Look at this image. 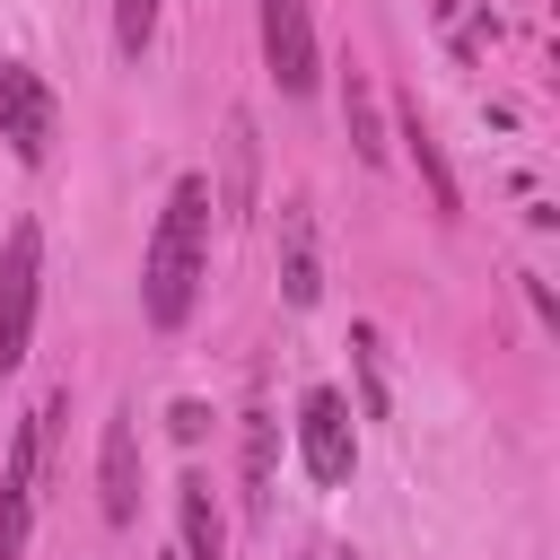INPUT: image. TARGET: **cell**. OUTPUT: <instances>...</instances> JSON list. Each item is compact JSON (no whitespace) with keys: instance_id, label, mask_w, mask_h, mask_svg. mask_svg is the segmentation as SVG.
<instances>
[{"instance_id":"cell-1","label":"cell","mask_w":560,"mask_h":560,"mask_svg":"<svg viewBox=\"0 0 560 560\" xmlns=\"http://www.w3.org/2000/svg\"><path fill=\"white\" fill-rule=\"evenodd\" d=\"M210 210H219L210 175H175V192H166V210H158V236H149V262H140V315H149L158 332H175V324L192 315V298H201Z\"/></svg>"},{"instance_id":"cell-2","label":"cell","mask_w":560,"mask_h":560,"mask_svg":"<svg viewBox=\"0 0 560 560\" xmlns=\"http://www.w3.org/2000/svg\"><path fill=\"white\" fill-rule=\"evenodd\" d=\"M35 306H44V228L18 219L9 245H0V376L26 368V341H35Z\"/></svg>"},{"instance_id":"cell-3","label":"cell","mask_w":560,"mask_h":560,"mask_svg":"<svg viewBox=\"0 0 560 560\" xmlns=\"http://www.w3.org/2000/svg\"><path fill=\"white\" fill-rule=\"evenodd\" d=\"M52 131H61V105H52L44 70L35 61H0V140H9V158L18 166H44Z\"/></svg>"},{"instance_id":"cell-4","label":"cell","mask_w":560,"mask_h":560,"mask_svg":"<svg viewBox=\"0 0 560 560\" xmlns=\"http://www.w3.org/2000/svg\"><path fill=\"white\" fill-rule=\"evenodd\" d=\"M298 455H306V472H315L324 490H341V481H350L359 446H350V402H341L332 385H315V394L298 402Z\"/></svg>"},{"instance_id":"cell-5","label":"cell","mask_w":560,"mask_h":560,"mask_svg":"<svg viewBox=\"0 0 560 560\" xmlns=\"http://www.w3.org/2000/svg\"><path fill=\"white\" fill-rule=\"evenodd\" d=\"M262 61H271V79H280V96H306L315 88V18H306V0H262Z\"/></svg>"},{"instance_id":"cell-6","label":"cell","mask_w":560,"mask_h":560,"mask_svg":"<svg viewBox=\"0 0 560 560\" xmlns=\"http://www.w3.org/2000/svg\"><path fill=\"white\" fill-rule=\"evenodd\" d=\"M96 490H105V525L140 516V429H131V411H114L105 438H96Z\"/></svg>"},{"instance_id":"cell-7","label":"cell","mask_w":560,"mask_h":560,"mask_svg":"<svg viewBox=\"0 0 560 560\" xmlns=\"http://www.w3.org/2000/svg\"><path fill=\"white\" fill-rule=\"evenodd\" d=\"M175 525H184V551L175 560H228V525H219V499H210L201 472L175 481Z\"/></svg>"},{"instance_id":"cell-8","label":"cell","mask_w":560,"mask_h":560,"mask_svg":"<svg viewBox=\"0 0 560 560\" xmlns=\"http://www.w3.org/2000/svg\"><path fill=\"white\" fill-rule=\"evenodd\" d=\"M280 298H289V306H315V298H324L315 236H306V210H298V201H280Z\"/></svg>"},{"instance_id":"cell-9","label":"cell","mask_w":560,"mask_h":560,"mask_svg":"<svg viewBox=\"0 0 560 560\" xmlns=\"http://www.w3.org/2000/svg\"><path fill=\"white\" fill-rule=\"evenodd\" d=\"M341 122H350V149H359L368 166H385V114H376V88H368L359 61L341 70Z\"/></svg>"},{"instance_id":"cell-10","label":"cell","mask_w":560,"mask_h":560,"mask_svg":"<svg viewBox=\"0 0 560 560\" xmlns=\"http://www.w3.org/2000/svg\"><path fill=\"white\" fill-rule=\"evenodd\" d=\"M402 149H411V166H420V184H429V201H438V219H455V175H446V149H438V131L420 122V105H402Z\"/></svg>"},{"instance_id":"cell-11","label":"cell","mask_w":560,"mask_h":560,"mask_svg":"<svg viewBox=\"0 0 560 560\" xmlns=\"http://www.w3.org/2000/svg\"><path fill=\"white\" fill-rule=\"evenodd\" d=\"M271 446H280V420L271 411H245V508L254 516L271 508Z\"/></svg>"},{"instance_id":"cell-12","label":"cell","mask_w":560,"mask_h":560,"mask_svg":"<svg viewBox=\"0 0 560 560\" xmlns=\"http://www.w3.org/2000/svg\"><path fill=\"white\" fill-rule=\"evenodd\" d=\"M350 368H359V420H385V359L368 324H350Z\"/></svg>"},{"instance_id":"cell-13","label":"cell","mask_w":560,"mask_h":560,"mask_svg":"<svg viewBox=\"0 0 560 560\" xmlns=\"http://www.w3.org/2000/svg\"><path fill=\"white\" fill-rule=\"evenodd\" d=\"M149 35H158V0H114V44L149 52Z\"/></svg>"},{"instance_id":"cell-14","label":"cell","mask_w":560,"mask_h":560,"mask_svg":"<svg viewBox=\"0 0 560 560\" xmlns=\"http://www.w3.org/2000/svg\"><path fill=\"white\" fill-rule=\"evenodd\" d=\"M166 420H175V438H201V429H210V411H201V402H175Z\"/></svg>"}]
</instances>
